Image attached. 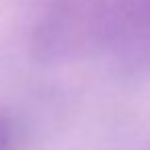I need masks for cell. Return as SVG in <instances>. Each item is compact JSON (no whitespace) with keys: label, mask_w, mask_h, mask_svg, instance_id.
<instances>
[{"label":"cell","mask_w":150,"mask_h":150,"mask_svg":"<svg viewBox=\"0 0 150 150\" xmlns=\"http://www.w3.org/2000/svg\"><path fill=\"white\" fill-rule=\"evenodd\" d=\"M11 146H13V125L4 115H0V150H11Z\"/></svg>","instance_id":"1"}]
</instances>
